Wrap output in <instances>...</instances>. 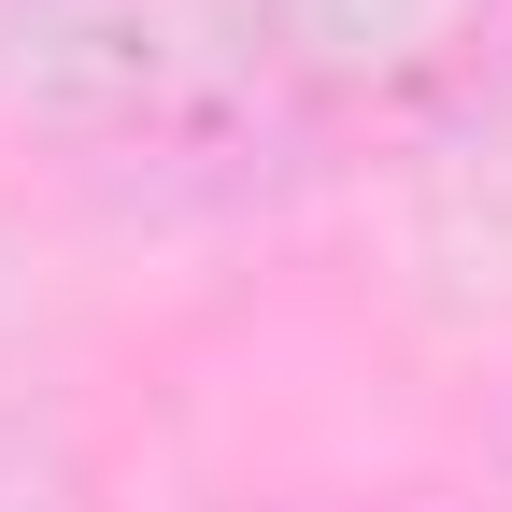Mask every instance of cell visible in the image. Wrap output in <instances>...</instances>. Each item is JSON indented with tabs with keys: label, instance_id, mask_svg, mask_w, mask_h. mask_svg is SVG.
I'll use <instances>...</instances> for the list:
<instances>
[{
	"label": "cell",
	"instance_id": "6da1fadb",
	"mask_svg": "<svg viewBox=\"0 0 512 512\" xmlns=\"http://www.w3.org/2000/svg\"><path fill=\"white\" fill-rule=\"evenodd\" d=\"M43 72L72 128L143 157H242L271 128V43H214L200 0H43Z\"/></svg>",
	"mask_w": 512,
	"mask_h": 512
},
{
	"label": "cell",
	"instance_id": "7a4b0ae2",
	"mask_svg": "<svg viewBox=\"0 0 512 512\" xmlns=\"http://www.w3.org/2000/svg\"><path fill=\"white\" fill-rule=\"evenodd\" d=\"M470 43H484V0H342V15L271 0V72H313V86H413V72H456Z\"/></svg>",
	"mask_w": 512,
	"mask_h": 512
}]
</instances>
